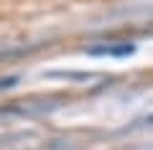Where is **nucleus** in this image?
<instances>
[{"mask_svg": "<svg viewBox=\"0 0 153 150\" xmlns=\"http://www.w3.org/2000/svg\"><path fill=\"white\" fill-rule=\"evenodd\" d=\"M89 54H100V56H128L135 51L133 43H105V46H89Z\"/></svg>", "mask_w": 153, "mask_h": 150, "instance_id": "1", "label": "nucleus"}]
</instances>
